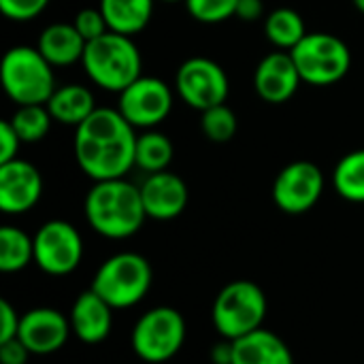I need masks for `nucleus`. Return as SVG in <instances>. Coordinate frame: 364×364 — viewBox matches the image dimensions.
<instances>
[{
	"instance_id": "nucleus-1",
	"label": "nucleus",
	"mask_w": 364,
	"mask_h": 364,
	"mask_svg": "<svg viewBox=\"0 0 364 364\" xmlns=\"http://www.w3.org/2000/svg\"><path fill=\"white\" fill-rule=\"evenodd\" d=\"M75 160L94 181L122 179L134 168L136 128L117 109H96L75 128Z\"/></svg>"
},
{
	"instance_id": "nucleus-2",
	"label": "nucleus",
	"mask_w": 364,
	"mask_h": 364,
	"mask_svg": "<svg viewBox=\"0 0 364 364\" xmlns=\"http://www.w3.org/2000/svg\"><path fill=\"white\" fill-rule=\"evenodd\" d=\"M83 211L87 224L107 239H128L136 235L147 220L141 188L122 179L94 181Z\"/></svg>"
},
{
	"instance_id": "nucleus-3",
	"label": "nucleus",
	"mask_w": 364,
	"mask_h": 364,
	"mask_svg": "<svg viewBox=\"0 0 364 364\" xmlns=\"http://www.w3.org/2000/svg\"><path fill=\"white\" fill-rule=\"evenodd\" d=\"M81 66L92 83L115 94L143 75V58L132 36L111 30L85 45Z\"/></svg>"
},
{
	"instance_id": "nucleus-4",
	"label": "nucleus",
	"mask_w": 364,
	"mask_h": 364,
	"mask_svg": "<svg viewBox=\"0 0 364 364\" xmlns=\"http://www.w3.org/2000/svg\"><path fill=\"white\" fill-rule=\"evenodd\" d=\"M0 79L6 96L17 105H47L55 92L53 66L45 60L38 47L15 45L0 64Z\"/></svg>"
},
{
	"instance_id": "nucleus-5",
	"label": "nucleus",
	"mask_w": 364,
	"mask_h": 364,
	"mask_svg": "<svg viewBox=\"0 0 364 364\" xmlns=\"http://www.w3.org/2000/svg\"><path fill=\"white\" fill-rule=\"evenodd\" d=\"M267 316V296L262 288L247 279L226 284L213 301L211 320L226 341H237L262 328Z\"/></svg>"
},
{
	"instance_id": "nucleus-6",
	"label": "nucleus",
	"mask_w": 364,
	"mask_h": 364,
	"mask_svg": "<svg viewBox=\"0 0 364 364\" xmlns=\"http://www.w3.org/2000/svg\"><path fill=\"white\" fill-rule=\"evenodd\" d=\"M151 279L154 271L145 256L122 252L100 264L94 275L92 290L113 309H128L143 301L151 288Z\"/></svg>"
},
{
	"instance_id": "nucleus-7",
	"label": "nucleus",
	"mask_w": 364,
	"mask_h": 364,
	"mask_svg": "<svg viewBox=\"0 0 364 364\" xmlns=\"http://www.w3.org/2000/svg\"><path fill=\"white\" fill-rule=\"evenodd\" d=\"M290 53L301 79L316 87L339 83L352 68V51L348 43L331 32H307Z\"/></svg>"
},
{
	"instance_id": "nucleus-8",
	"label": "nucleus",
	"mask_w": 364,
	"mask_h": 364,
	"mask_svg": "<svg viewBox=\"0 0 364 364\" xmlns=\"http://www.w3.org/2000/svg\"><path fill=\"white\" fill-rule=\"evenodd\" d=\"M132 350L145 363L171 360L186 341V320L173 307H156L139 318L132 328Z\"/></svg>"
},
{
	"instance_id": "nucleus-9",
	"label": "nucleus",
	"mask_w": 364,
	"mask_h": 364,
	"mask_svg": "<svg viewBox=\"0 0 364 364\" xmlns=\"http://www.w3.org/2000/svg\"><path fill=\"white\" fill-rule=\"evenodd\" d=\"M175 90L188 107L196 111H207L226 102L230 81L226 70L215 60L196 55L188 58L179 66L175 75Z\"/></svg>"
},
{
	"instance_id": "nucleus-10",
	"label": "nucleus",
	"mask_w": 364,
	"mask_h": 364,
	"mask_svg": "<svg viewBox=\"0 0 364 364\" xmlns=\"http://www.w3.org/2000/svg\"><path fill=\"white\" fill-rule=\"evenodd\" d=\"M83 258L79 230L64 220L45 222L34 235V262L47 275H68Z\"/></svg>"
},
{
	"instance_id": "nucleus-11",
	"label": "nucleus",
	"mask_w": 364,
	"mask_h": 364,
	"mask_svg": "<svg viewBox=\"0 0 364 364\" xmlns=\"http://www.w3.org/2000/svg\"><path fill=\"white\" fill-rule=\"evenodd\" d=\"M117 111L132 128L151 130L160 126L173 111V92L166 81L141 75L124 92H119Z\"/></svg>"
},
{
	"instance_id": "nucleus-12",
	"label": "nucleus",
	"mask_w": 364,
	"mask_h": 364,
	"mask_svg": "<svg viewBox=\"0 0 364 364\" xmlns=\"http://www.w3.org/2000/svg\"><path fill=\"white\" fill-rule=\"evenodd\" d=\"M324 192V173L309 160L286 164L273 181L275 205L290 215L307 213L318 205Z\"/></svg>"
},
{
	"instance_id": "nucleus-13",
	"label": "nucleus",
	"mask_w": 364,
	"mask_h": 364,
	"mask_svg": "<svg viewBox=\"0 0 364 364\" xmlns=\"http://www.w3.org/2000/svg\"><path fill=\"white\" fill-rule=\"evenodd\" d=\"M43 194L38 168L21 158L0 164V209L9 215H21L36 207Z\"/></svg>"
},
{
	"instance_id": "nucleus-14",
	"label": "nucleus",
	"mask_w": 364,
	"mask_h": 364,
	"mask_svg": "<svg viewBox=\"0 0 364 364\" xmlns=\"http://www.w3.org/2000/svg\"><path fill=\"white\" fill-rule=\"evenodd\" d=\"M70 320L58 309L38 307L21 316L17 339L34 356H47L64 348L70 335Z\"/></svg>"
},
{
	"instance_id": "nucleus-15",
	"label": "nucleus",
	"mask_w": 364,
	"mask_h": 364,
	"mask_svg": "<svg viewBox=\"0 0 364 364\" xmlns=\"http://www.w3.org/2000/svg\"><path fill=\"white\" fill-rule=\"evenodd\" d=\"M301 83L303 79L290 51H271L254 70V90L269 105L288 102Z\"/></svg>"
},
{
	"instance_id": "nucleus-16",
	"label": "nucleus",
	"mask_w": 364,
	"mask_h": 364,
	"mask_svg": "<svg viewBox=\"0 0 364 364\" xmlns=\"http://www.w3.org/2000/svg\"><path fill=\"white\" fill-rule=\"evenodd\" d=\"M139 188H141L145 213L151 220H160V222L175 220L186 211L190 200L188 183L171 171L147 175V179Z\"/></svg>"
},
{
	"instance_id": "nucleus-17",
	"label": "nucleus",
	"mask_w": 364,
	"mask_h": 364,
	"mask_svg": "<svg viewBox=\"0 0 364 364\" xmlns=\"http://www.w3.org/2000/svg\"><path fill=\"white\" fill-rule=\"evenodd\" d=\"M113 307L98 296L92 288L87 292H81L70 309V331L73 335L83 341V343H100L109 337L111 333V324H113V316H111Z\"/></svg>"
},
{
	"instance_id": "nucleus-18",
	"label": "nucleus",
	"mask_w": 364,
	"mask_h": 364,
	"mask_svg": "<svg viewBox=\"0 0 364 364\" xmlns=\"http://www.w3.org/2000/svg\"><path fill=\"white\" fill-rule=\"evenodd\" d=\"M232 364H294V358L279 335L258 328L232 341Z\"/></svg>"
},
{
	"instance_id": "nucleus-19",
	"label": "nucleus",
	"mask_w": 364,
	"mask_h": 364,
	"mask_svg": "<svg viewBox=\"0 0 364 364\" xmlns=\"http://www.w3.org/2000/svg\"><path fill=\"white\" fill-rule=\"evenodd\" d=\"M85 38L77 32L75 23H49L38 34V51L51 66H70L83 60Z\"/></svg>"
},
{
	"instance_id": "nucleus-20",
	"label": "nucleus",
	"mask_w": 364,
	"mask_h": 364,
	"mask_svg": "<svg viewBox=\"0 0 364 364\" xmlns=\"http://www.w3.org/2000/svg\"><path fill=\"white\" fill-rule=\"evenodd\" d=\"M47 109L53 122L62 126H81L98 107L94 105L92 92L81 83H66L55 87L51 98L47 100Z\"/></svg>"
},
{
	"instance_id": "nucleus-21",
	"label": "nucleus",
	"mask_w": 364,
	"mask_h": 364,
	"mask_svg": "<svg viewBox=\"0 0 364 364\" xmlns=\"http://www.w3.org/2000/svg\"><path fill=\"white\" fill-rule=\"evenodd\" d=\"M156 0H100V11L111 32L134 36L143 32L154 17Z\"/></svg>"
},
{
	"instance_id": "nucleus-22",
	"label": "nucleus",
	"mask_w": 364,
	"mask_h": 364,
	"mask_svg": "<svg viewBox=\"0 0 364 364\" xmlns=\"http://www.w3.org/2000/svg\"><path fill=\"white\" fill-rule=\"evenodd\" d=\"M264 34L279 51H292L307 36V28L299 11L279 6L264 17Z\"/></svg>"
},
{
	"instance_id": "nucleus-23",
	"label": "nucleus",
	"mask_w": 364,
	"mask_h": 364,
	"mask_svg": "<svg viewBox=\"0 0 364 364\" xmlns=\"http://www.w3.org/2000/svg\"><path fill=\"white\" fill-rule=\"evenodd\" d=\"M175 156L173 141L158 130H143V134L136 136V151H134V166H139L143 173H162L168 171Z\"/></svg>"
},
{
	"instance_id": "nucleus-24",
	"label": "nucleus",
	"mask_w": 364,
	"mask_h": 364,
	"mask_svg": "<svg viewBox=\"0 0 364 364\" xmlns=\"http://www.w3.org/2000/svg\"><path fill=\"white\" fill-rule=\"evenodd\" d=\"M34 260V239L17 226L0 228V271L17 273Z\"/></svg>"
},
{
	"instance_id": "nucleus-25",
	"label": "nucleus",
	"mask_w": 364,
	"mask_h": 364,
	"mask_svg": "<svg viewBox=\"0 0 364 364\" xmlns=\"http://www.w3.org/2000/svg\"><path fill=\"white\" fill-rule=\"evenodd\" d=\"M335 192L350 200L364 203V149L346 154L333 171Z\"/></svg>"
},
{
	"instance_id": "nucleus-26",
	"label": "nucleus",
	"mask_w": 364,
	"mask_h": 364,
	"mask_svg": "<svg viewBox=\"0 0 364 364\" xmlns=\"http://www.w3.org/2000/svg\"><path fill=\"white\" fill-rule=\"evenodd\" d=\"M9 122L13 124L21 143H38L49 134L53 117L47 105H21L9 117Z\"/></svg>"
},
{
	"instance_id": "nucleus-27",
	"label": "nucleus",
	"mask_w": 364,
	"mask_h": 364,
	"mask_svg": "<svg viewBox=\"0 0 364 364\" xmlns=\"http://www.w3.org/2000/svg\"><path fill=\"white\" fill-rule=\"evenodd\" d=\"M200 130L211 143H228L239 130L237 113L226 102L200 111Z\"/></svg>"
},
{
	"instance_id": "nucleus-28",
	"label": "nucleus",
	"mask_w": 364,
	"mask_h": 364,
	"mask_svg": "<svg viewBox=\"0 0 364 364\" xmlns=\"http://www.w3.org/2000/svg\"><path fill=\"white\" fill-rule=\"evenodd\" d=\"M239 0H186L188 13L200 23H222L237 13Z\"/></svg>"
},
{
	"instance_id": "nucleus-29",
	"label": "nucleus",
	"mask_w": 364,
	"mask_h": 364,
	"mask_svg": "<svg viewBox=\"0 0 364 364\" xmlns=\"http://www.w3.org/2000/svg\"><path fill=\"white\" fill-rule=\"evenodd\" d=\"M73 23H75L77 32L85 38V43L96 41V38H100L102 34L109 32V23H107V19L102 15L100 6H96V9H81L75 15Z\"/></svg>"
},
{
	"instance_id": "nucleus-30",
	"label": "nucleus",
	"mask_w": 364,
	"mask_h": 364,
	"mask_svg": "<svg viewBox=\"0 0 364 364\" xmlns=\"http://www.w3.org/2000/svg\"><path fill=\"white\" fill-rule=\"evenodd\" d=\"M51 0H0V11L11 21H30L38 17Z\"/></svg>"
},
{
	"instance_id": "nucleus-31",
	"label": "nucleus",
	"mask_w": 364,
	"mask_h": 364,
	"mask_svg": "<svg viewBox=\"0 0 364 364\" xmlns=\"http://www.w3.org/2000/svg\"><path fill=\"white\" fill-rule=\"evenodd\" d=\"M19 147H21V139L15 132L13 124L9 119L0 122V164L11 162L15 158H19Z\"/></svg>"
},
{
	"instance_id": "nucleus-32",
	"label": "nucleus",
	"mask_w": 364,
	"mask_h": 364,
	"mask_svg": "<svg viewBox=\"0 0 364 364\" xmlns=\"http://www.w3.org/2000/svg\"><path fill=\"white\" fill-rule=\"evenodd\" d=\"M19 322H21V316H17L13 305L2 299L0 301V343L2 341H11V339L17 337Z\"/></svg>"
},
{
	"instance_id": "nucleus-33",
	"label": "nucleus",
	"mask_w": 364,
	"mask_h": 364,
	"mask_svg": "<svg viewBox=\"0 0 364 364\" xmlns=\"http://www.w3.org/2000/svg\"><path fill=\"white\" fill-rule=\"evenodd\" d=\"M28 356H30V350L17 337L0 343V363L2 364H26Z\"/></svg>"
},
{
	"instance_id": "nucleus-34",
	"label": "nucleus",
	"mask_w": 364,
	"mask_h": 364,
	"mask_svg": "<svg viewBox=\"0 0 364 364\" xmlns=\"http://www.w3.org/2000/svg\"><path fill=\"white\" fill-rule=\"evenodd\" d=\"M235 17H239L241 21H247V23L258 21L260 17H264V2L262 0H239Z\"/></svg>"
},
{
	"instance_id": "nucleus-35",
	"label": "nucleus",
	"mask_w": 364,
	"mask_h": 364,
	"mask_svg": "<svg viewBox=\"0 0 364 364\" xmlns=\"http://www.w3.org/2000/svg\"><path fill=\"white\" fill-rule=\"evenodd\" d=\"M213 363L215 364H232V341L218 343L213 348Z\"/></svg>"
},
{
	"instance_id": "nucleus-36",
	"label": "nucleus",
	"mask_w": 364,
	"mask_h": 364,
	"mask_svg": "<svg viewBox=\"0 0 364 364\" xmlns=\"http://www.w3.org/2000/svg\"><path fill=\"white\" fill-rule=\"evenodd\" d=\"M352 2H354V6L364 15V0H352Z\"/></svg>"
},
{
	"instance_id": "nucleus-37",
	"label": "nucleus",
	"mask_w": 364,
	"mask_h": 364,
	"mask_svg": "<svg viewBox=\"0 0 364 364\" xmlns=\"http://www.w3.org/2000/svg\"><path fill=\"white\" fill-rule=\"evenodd\" d=\"M160 2H168V4H175V2H186V0H160Z\"/></svg>"
}]
</instances>
